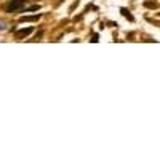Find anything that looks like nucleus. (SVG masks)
I'll use <instances>...</instances> for the list:
<instances>
[{
	"instance_id": "f257e3e1",
	"label": "nucleus",
	"mask_w": 160,
	"mask_h": 160,
	"mask_svg": "<svg viewBox=\"0 0 160 160\" xmlns=\"http://www.w3.org/2000/svg\"><path fill=\"white\" fill-rule=\"evenodd\" d=\"M7 29H8V22H7L5 19L0 18V32H5Z\"/></svg>"
},
{
	"instance_id": "f03ea898",
	"label": "nucleus",
	"mask_w": 160,
	"mask_h": 160,
	"mask_svg": "<svg viewBox=\"0 0 160 160\" xmlns=\"http://www.w3.org/2000/svg\"><path fill=\"white\" fill-rule=\"evenodd\" d=\"M31 32H32V28H29V29H24V31L18 32V37H21V35H28V34H31Z\"/></svg>"
}]
</instances>
